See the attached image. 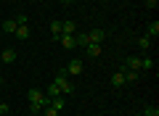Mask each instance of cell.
<instances>
[{
  "instance_id": "obj_17",
  "label": "cell",
  "mask_w": 159,
  "mask_h": 116,
  "mask_svg": "<svg viewBox=\"0 0 159 116\" xmlns=\"http://www.w3.org/2000/svg\"><path fill=\"white\" fill-rule=\"evenodd\" d=\"M138 48H143V50H146V48H151V40H148L146 34H143V37H138Z\"/></svg>"
},
{
  "instance_id": "obj_21",
  "label": "cell",
  "mask_w": 159,
  "mask_h": 116,
  "mask_svg": "<svg viewBox=\"0 0 159 116\" xmlns=\"http://www.w3.org/2000/svg\"><path fill=\"white\" fill-rule=\"evenodd\" d=\"M43 116H58V111L53 108V105H45V108H43Z\"/></svg>"
},
{
  "instance_id": "obj_18",
  "label": "cell",
  "mask_w": 159,
  "mask_h": 116,
  "mask_svg": "<svg viewBox=\"0 0 159 116\" xmlns=\"http://www.w3.org/2000/svg\"><path fill=\"white\" fill-rule=\"evenodd\" d=\"M141 69H154V61L148 58V55H143V58H141Z\"/></svg>"
},
{
  "instance_id": "obj_23",
  "label": "cell",
  "mask_w": 159,
  "mask_h": 116,
  "mask_svg": "<svg viewBox=\"0 0 159 116\" xmlns=\"http://www.w3.org/2000/svg\"><path fill=\"white\" fill-rule=\"evenodd\" d=\"M135 116H143V114H135Z\"/></svg>"
},
{
  "instance_id": "obj_1",
  "label": "cell",
  "mask_w": 159,
  "mask_h": 116,
  "mask_svg": "<svg viewBox=\"0 0 159 116\" xmlns=\"http://www.w3.org/2000/svg\"><path fill=\"white\" fill-rule=\"evenodd\" d=\"M27 98H29V114H43V108L51 103V100H48V95L43 92L40 87L27 90Z\"/></svg>"
},
{
  "instance_id": "obj_16",
  "label": "cell",
  "mask_w": 159,
  "mask_h": 116,
  "mask_svg": "<svg viewBox=\"0 0 159 116\" xmlns=\"http://www.w3.org/2000/svg\"><path fill=\"white\" fill-rule=\"evenodd\" d=\"M51 32L53 37H61V21H51Z\"/></svg>"
},
{
  "instance_id": "obj_15",
  "label": "cell",
  "mask_w": 159,
  "mask_h": 116,
  "mask_svg": "<svg viewBox=\"0 0 159 116\" xmlns=\"http://www.w3.org/2000/svg\"><path fill=\"white\" fill-rule=\"evenodd\" d=\"M48 100H53V98H61V92H58V87H56V84H48Z\"/></svg>"
},
{
  "instance_id": "obj_8",
  "label": "cell",
  "mask_w": 159,
  "mask_h": 116,
  "mask_svg": "<svg viewBox=\"0 0 159 116\" xmlns=\"http://www.w3.org/2000/svg\"><path fill=\"white\" fill-rule=\"evenodd\" d=\"M125 66H127V69H133V71H141V55H127Z\"/></svg>"
},
{
  "instance_id": "obj_5",
  "label": "cell",
  "mask_w": 159,
  "mask_h": 116,
  "mask_svg": "<svg viewBox=\"0 0 159 116\" xmlns=\"http://www.w3.org/2000/svg\"><path fill=\"white\" fill-rule=\"evenodd\" d=\"M16 29H19L16 19H6V21H3V27H0V32H6V34H16Z\"/></svg>"
},
{
  "instance_id": "obj_19",
  "label": "cell",
  "mask_w": 159,
  "mask_h": 116,
  "mask_svg": "<svg viewBox=\"0 0 159 116\" xmlns=\"http://www.w3.org/2000/svg\"><path fill=\"white\" fill-rule=\"evenodd\" d=\"M48 105H53L56 111H61V108H64V98H53V100H51Z\"/></svg>"
},
{
  "instance_id": "obj_24",
  "label": "cell",
  "mask_w": 159,
  "mask_h": 116,
  "mask_svg": "<svg viewBox=\"0 0 159 116\" xmlns=\"http://www.w3.org/2000/svg\"><path fill=\"white\" fill-rule=\"evenodd\" d=\"M0 84H3V82H0Z\"/></svg>"
},
{
  "instance_id": "obj_22",
  "label": "cell",
  "mask_w": 159,
  "mask_h": 116,
  "mask_svg": "<svg viewBox=\"0 0 159 116\" xmlns=\"http://www.w3.org/2000/svg\"><path fill=\"white\" fill-rule=\"evenodd\" d=\"M8 111H11V108H8V103H0V114L6 116V114H8Z\"/></svg>"
},
{
  "instance_id": "obj_20",
  "label": "cell",
  "mask_w": 159,
  "mask_h": 116,
  "mask_svg": "<svg viewBox=\"0 0 159 116\" xmlns=\"http://www.w3.org/2000/svg\"><path fill=\"white\" fill-rule=\"evenodd\" d=\"M143 116H159V108L157 105H148V108L143 111Z\"/></svg>"
},
{
  "instance_id": "obj_13",
  "label": "cell",
  "mask_w": 159,
  "mask_h": 116,
  "mask_svg": "<svg viewBox=\"0 0 159 116\" xmlns=\"http://www.w3.org/2000/svg\"><path fill=\"white\" fill-rule=\"evenodd\" d=\"M125 71V82H138V77H141V71H133V69H122Z\"/></svg>"
},
{
  "instance_id": "obj_6",
  "label": "cell",
  "mask_w": 159,
  "mask_h": 116,
  "mask_svg": "<svg viewBox=\"0 0 159 116\" xmlns=\"http://www.w3.org/2000/svg\"><path fill=\"white\" fill-rule=\"evenodd\" d=\"M56 40L64 45V48H69V50L77 48V40H74V34H61V37H56Z\"/></svg>"
},
{
  "instance_id": "obj_4",
  "label": "cell",
  "mask_w": 159,
  "mask_h": 116,
  "mask_svg": "<svg viewBox=\"0 0 159 116\" xmlns=\"http://www.w3.org/2000/svg\"><path fill=\"white\" fill-rule=\"evenodd\" d=\"M64 74H66V77H77V74H82V61H80V58H72L69 66L64 69Z\"/></svg>"
},
{
  "instance_id": "obj_11",
  "label": "cell",
  "mask_w": 159,
  "mask_h": 116,
  "mask_svg": "<svg viewBox=\"0 0 159 116\" xmlns=\"http://www.w3.org/2000/svg\"><path fill=\"white\" fill-rule=\"evenodd\" d=\"M0 58H3V63H13V61H16V50H13V48H6Z\"/></svg>"
},
{
  "instance_id": "obj_10",
  "label": "cell",
  "mask_w": 159,
  "mask_h": 116,
  "mask_svg": "<svg viewBox=\"0 0 159 116\" xmlns=\"http://www.w3.org/2000/svg\"><path fill=\"white\" fill-rule=\"evenodd\" d=\"M85 53L90 55V58H98V55L103 53V45H85Z\"/></svg>"
},
{
  "instance_id": "obj_12",
  "label": "cell",
  "mask_w": 159,
  "mask_h": 116,
  "mask_svg": "<svg viewBox=\"0 0 159 116\" xmlns=\"http://www.w3.org/2000/svg\"><path fill=\"white\" fill-rule=\"evenodd\" d=\"M146 37H148V40L159 37V21H151V24H148V32H146Z\"/></svg>"
},
{
  "instance_id": "obj_9",
  "label": "cell",
  "mask_w": 159,
  "mask_h": 116,
  "mask_svg": "<svg viewBox=\"0 0 159 116\" xmlns=\"http://www.w3.org/2000/svg\"><path fill=\"white\" fill-rule=\"evenodd\" d=\"M122 84H125V71L117 69V71L111 74V87H122Z\"/></svg>"
},
{
  "instance_id": "obj_14",
  "label": "cell",
  "mask_w": 159,
  "mask_h": 116,
  "mask_svg": "<svg viewBox=\"0 0 159 116\" xmlns=\"http://www.w3.org/2000/svg\"><path fill=\"white\" fill-rule=\"evenodd\" d=\"M29 34H32V32H29V27H27V24H21V27L16 29V40H27Z\"/></svg>"
},
{
  "instance_id": "obj_2",
  "label": "cell",
  "mask_w": 159,
  "mask_h": 116,
  "mask_svg": "<svg viewBox=\"0 0 159 116\" xmlns=\"http://www.w3.org/2000/svg\"><path fill=\"white\" fill-rule=\"evenodd\" d=\"M53 84L58 87V92H61V95H72V92H74V84L69 82V77H66L64 71H58V74H56V79H53Z\"/></svg>"
},
{
  "instance_id": "obj_7",
  "label": "cell",
  "mask_w": 159,
  "mask_h": 116,
  "mask_svg": "<svg viewBox=\"0 0 159 116\" xmlns=\"http://www.w3.org/2000/svg\"><path fill=\"white\" fill-rule=\"evenodd\" d=\"M61 34H77V24H74L72 19L61 21Z\"/></svg>"
},
{
  "instance_id": "obj_3",
  "label": "cell",
  "mask_w": 159,
  "mask_h": 116,
  "mask_svg": "<svg viewBox=\"0 0 159 116\" xmlns=\"http://www.w3.org/2000/svg\"><path fill=\"white\" fill-rule=\"evenodd\" d=\"M103 40H106V29H101V27L85 32V42H88V45H101Z\"/></svg>"
}]
</instances>
